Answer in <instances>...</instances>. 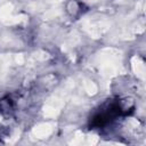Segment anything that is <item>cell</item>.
Instances as JSON below:
<instances>
[{
  "instance_id": "6da1fadb",
  "label": "cell",
  "mask_w": 146,
  "mask_h": 146,
  "mask_svg": "<svg viewBox=\"0 0 146 146\" xmlns=\"http://www.w3.org/2000/svg\"><path fill=\"white\" fill-rule=\"evenodd\" d=\"M125 112L122 108L121 100H114L105 104L99 112H97L90 119V127L92 128H102L107 125L110 122L115 120L119 115H123Z\"/></svg>"
},
{
  "instance_id": "3957f363",
  "label": "cell",
  "mask_w": 146,
  "mask_h": 146,
  "mask_svg": "<svg viewBox=\"0 0 146 146\" xmlns=\"http://www.w3.org/2000/svg\"><path fill=\"white\" fill-rule=\"evenodd\" d=\"M67 10L71 13V15L75 16L79 11H80V3L75 0H71L67 5Z\"/></svg>"
},
{
  "instance_id": "7a4b0ae2",
  "label": "cell",
  "mask_w": 146,
  "mask_h": 146,
  "mask_svg": "<svg viewBox=\"0 0 146 146\" xmlns=\"http://www.w3.org/2000/svg\"><path fill=\"white\" fill-rule=\"evenodd\" d=\"M13 108V102L10 98H3L0 100V112L5 113V112H9Z\"/></svg>"
}]
</instances>
